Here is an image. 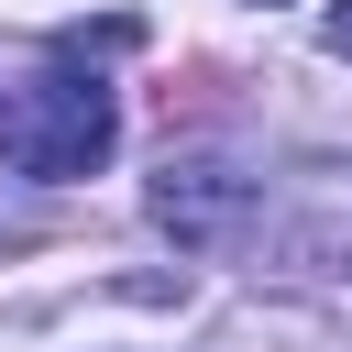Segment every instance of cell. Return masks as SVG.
I'll use <instances>...</instances> for the list:
<instances>
[{"label": "cell", "mask_w": 352, "mask_h": 352, "mask_svg": "<svg viewBox=\"0 0 352 352\" xmlns=\"http://www.w3.org/2000/svg\"><path fill=\"white\" fill-rule=\"evenodd\" d=\"M110 143H121V99H110L99 77H77V66L11 88V110H0V154H11V176H99Z\"/></svg>", "instance_id": "1"}, {"label": "cell", "mask_w": 352, "mask_h": 352, "mask_svg": "<svg viewBox=\"0 0 352 352\" xmlns=\"http://www.w3.org/2000/svg\"><path fill=\"white\" fill-rule=\"evenodd\" d=\"M319 33H330V55H341V66H352V0H341V11H330V22H319Z\"/></svg>", "instance_id": "3"}, {"label": "cell", "mask_w": 352, "mask_h": 352, "mask_svg": "<svg viewBox=\"0 0 352 352\" xmlns=\"http://www.w3.org/2000/svg\"><path fill=\"white\" fill-rule=\"evenodd\" d=\"M231 209H242V176L231 165H165V187H154V220L176 242H220Z\"/></svg>", "instance_id": "2"}]
</instances>
